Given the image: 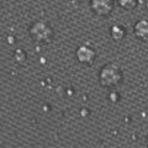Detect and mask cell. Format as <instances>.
<instances>
[{
    "mask_svg": "<svg viewBox=\"0 0 148 148\" xmlns=\"http://www.w3.org/2000/svg\"><path fill=\"white\" fill-rule=\"evenodd\" d=\"M116 1L121 8L126 9V10H132V9L137 6L138 0H116Z\"/></svg>",
    "mask_w": 148,
    "mask_h": 148,
    "instance_id": "52a82bcc",
    "label": "cell"
},
{
    "mask_svg": "<svg viewBox=\"0 0 148 148\" xmlns=\"http://www.w3.org/2000/svg\"><path fill=\"white\" fill-rule=\"evenodd\" d=\"M75 54H77L78 61H79L80 63H83V64H86V66L92 64L95 61V58H96L95 51L91 47H89V46H86V45L80 46V47L77 49Z\"/></svg>",
    "mask_w": 148,
    "mask_h": 148,
    "instance_id": "277c9868",
    "label": "cell"
},
{
    "mask_svg": "<svg viewBox=\"0 0 148 148\" xmlns=\"http://www.w3.org/2000/svg\"><path fill=\"white\" fill-rule=\"evenodd\" d=\"M122 72L116 64L109 63L105 67L101 68L99 74L100 84L105 88H115L122 82Z\"/></svg>",
    "mask_w": 148,
    "mask_h": 148,
    "instance_id": "6da1fadb",
    "label": "cell"
},
{
    "mask_svg": "<svg viewBox=\"0 0 148 148\" xmlns=\"http://www.w3.org/2000/svg\"><path fill=\"white\" fill-rule=\"evenodd\" d=\"M133 31H135V35H136V37L138 40L147 42L148 41V20L137 21Z\"/></svg>",
    "mask_w": 148,
    "mask_h": 148,
    "instance_id": "5b68a950",
    "label": "cell"
},
{
    "mask_svg": "<svg viewBox=\"0 0 148 148\" xmlns=\"http://www.w3.org/2000/svg\"><path fill=\"white\" fill-rule=\"evenodd\" d=\"M29 34L32 40L40 43H48L54 37L53 29L45 21H36L32 24L29 29Z\"/></svg>",
    "mask_w": 148,
    "mask_h": 148,
    "instance_id": "7a4b0ae2",
    "label": "cell"
},
{
    "mask_svg": "<svg viewBox=\"0 0 148 148\" xmlns=\"http://www.w3.org/2000/svg\"><path fill=\"white\" fill-rule=\"evenodd\" d=\"M90 8L96 16L108 17L114 11L115 1L114 0H90Z\"/></svg>",
    "mask_w": 148,
    "mask_h": 148,
    "instance_id": "3957f363",
    "label": "cell"
},
{
    "mask_svg": "<svg viewBox=\"0 0 148 148\" xmlns=\"http://www.w3.org/2000/svg\"><path fill=\"white\" fill-rule=\"evenodd\" d=\"M111 37L116 41L122 40L125 37V29L121 26H112L111 27Z\"/></svg>",
    "mask_w": 148,
    "mask_h": 148,
    "instance_id": "8992f818",
    "label": "cell"
}]
</instances>
